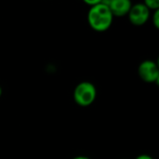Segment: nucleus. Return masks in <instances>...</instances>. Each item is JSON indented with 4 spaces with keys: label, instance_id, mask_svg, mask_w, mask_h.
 <instances>
[{
    "label": "nucleus",
    "instance_id": "f257e3e1",
    "mask_svg": "<svg viewBox=\"0 0 159 159\" xmlns=\"http://www.w3.org/2000/svg\"><path fill=\"white\" fill-rule=\"evenodd\" d=\"M113 14L107 5L101 1L98 5L91 7L88 14V21L90 27L97 32L108 30L113 22Z\"/></svg>",
    "mask_w": 159,
    "mask_h": 159
},
{
    "label": "nucleus",
    "instance_id": "f03ea898",
    "mask_svg": "<svg viewBox=\"0 0 159 159\" xmlns=\"http://www.w3.org/2000/svg\"><path fill=\"white\" fill-rule=\"evenodd\" d=\"M97 96L95 86L90 82L79 83L74 90V100L75 103L82 107L91 105Z\"/></svg>",
    "mask_w": 159,
    "mask_h": 159
},
{
    "label": "nucleus",
    "instance_id": "7ed1b4c3",
    "mask_svg": "<svg viewBox=\"0 0 159 159\" xmlns=\"http://www.w3.org/2000/svg\"><path fill=\"white\" fill-rule=\"evenodd\" d=\"M138 73L142 80L146 83H156L158 81V66L153 61H143L138 68Z\"/></svg>",
    "mask_w": 159,
    "mask_h": 159
},
{
    "label": "nucleus",
    "instance_id": "20e7f679",
    "mask_svg": "<svg viewBox=\"0 0 159 159\" xmlns=\"http://www.w3.org/2000/svg\"><path fill=\"white\" fill-rule=\"evenodd\" d=\"M129 21L136 26H141L146 23L150 16V10L145 7L144 4H136L131 6L129 12Z\"/></svg>",
    "mask_w": 159,
    "mask_h": 159
},
{
    "label": "nucleus",
    "instance_id": "39448f33",
    "mask_svg": "<svg viewBox=\"0 0 159 159\" xmlns=\"http://www.w3.org/2000/svg\"><path fill=\"white\" fill-rule=\"evenodd\" d=\"M103 3L109 7L114 17L128 15L132 6L131 2L129 0H104Z\"/></svg>",
    "mask_w": 159,
    "mask_h": 159
},
{
    "label": "nucleus",
    "instance_id": "423d86ee",
    "mask_svg": "<svg viewBox=\"0 0 159 159\" xmlns=\"http://www.w3.org/2000/svg\"><path fill=\"white\" fill-rule=\"evenodd\" d=\"M145 5V7L150 10V9H153V10H158L159 8V1L158 0H147L143 3Z\"/></svg>",
    "mask_w": 159,
    "mask_h": 159
},
{
    "label": "nucleus",
    "instance_id": "0eeeda50",
    "mask_svg": "<svg viewBox=\"0 0 159 159\" xmlns=\"http://www.w3.org/2000/svg\"><path fill=\"white\" fill-rule=\"evenodd\" d=\"M159 10H157L154 14V18H153V22L156 26V28H159Z\"/></svg>",
    "mask_w": 159,
    "mask_h": 159
},
{
    "label": "nucleus",
    "instance_id": "6e6552de",
    "mask_svg": "<svg viewBox=\"0 0 159 159\" xmlns=\"http://www.w3.org/2000/svg\"><path fill=\"white\" fill-rule=\"evenodd\" d=\"M101 1H102V0H96V1H91V0H85L84 2H85L86 4H88V5L91 6V7H94V6L98 5L99 3H101Z\"/></svg>",
    "mask_w": 159,
    "mask_h": 159
},
{
    "label": "nucleus",
    "instance_id": "1a4fd4ad",
    "mask_svg": "<svg viewBox=\"0 0 159 159\" xmlns=\"http://www.w3.org/2000/svg\"><path fill=\"white\" fill-rule=\"evenodd\" d=\"M136 159H154L152 157L148 156V155H141L139 157H137Z\"/></svg>",
    "mask_w": 159,
    "mask_h": 159
},
{
    "label": "nucleus",
    "instance_id": "9d476101",
    "mask_svg": "<svg viewBox=\"0 0 159 159\" xmlns=\"http://www.w3.org/2000/svg\"><path fill=\"white\" fill-rule=\"evenodd\" d=\"M73 159H89V157H75V158Z\"/></svg>",
    "mask_w": 159,
    "mask_h": 159
},
{
    "label": "nucleus",
    "instance_id": "9b49d317",
    "mask_svg": "<svg viewBox=\"0 0 159 159\" xmlns=\"http://www.w3.org/2000/svg\"><path fill=\"white\" fill-rule=\"evenodd\" d=\"M1 95H2V89H1V87H0V97H1Z\"/></svg>",
    "mask_w": 159,
    "mask_h": 159
}]
</instances>
